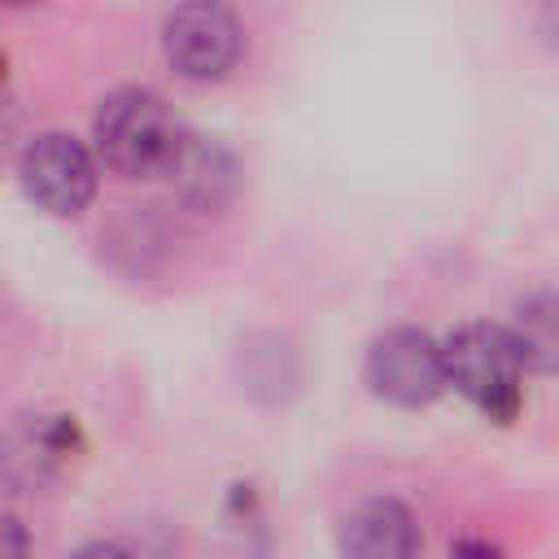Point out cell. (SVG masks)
I'll list each match as a JSON object with an SVG mask.
<instances>
[{
  "label": "cell",
  "instance_id": "cell-11",
  "mask_svg": "<svg viewBox=\"0 0 559 559\" xmlns=\"http://www.w3.org/2000/svg\"><path fill=\"white\" fill-rule=\"evenodd\" d=\"M9 559H22V528H17V520H9Z\"/></svg>",
  "mask_w": 559,
  "mask_h": 559
},
{
  "label": "cell",
  "instance_id": "cell-1",
  "mask_svg": "<svg viewBox=\"0 0 559 559\" xmlns=\"http://www.w3.org/2000/svg\"><path fill=\"white\" fill-rule=\"evenodd\" d=\"M96 157L122 179H162L179 175L192 135L179 114L148 87H118L100 100L92 118Z\"/></svg>",
  "mask_w": 559,
  "mask_h": 559
},
{
  "label": "cell",
  "instance_id": "cell-9",
  "mask_svg": "<svg viewBox=\"0 0 559 559\" xmlns=\"http://www.w3.org/2000/svg\"><path fill=\"white\" fill-rule=\"evenodd\" d=\"M70 559H135L127 546H118V542H87V546H79Z\"/></svg>",
  "mask_w": 559,
  "mask_h": 559
},
{
  "label": "cell",
  "instance_id": "cell-3",
  "mask_svg": "<svg viewBox=\"0 0 559 559\" xmlns=\"http://www.w3.org/2000/svg\"><path fill=\"white\" fill-rule=\"evenodd\" d=\"M162 52L175 74L210 83L231 74L245 52V31L223 0H183L162 26Z\"/></svg>",
  "mask_w": 559,
  "mask_h": 559
},
{
  "label": "cell",
  "instance_id": "cell-4",
  "mask_svg": "<svg viewBox=\"0 0 559 559\" xmlns=\"http://www.w3.org/2000/svg\"><path fill=\"white\" fill-rule=\"evenodd\" d=\"M17 179H22V192H26L39 210H48V214H57V218H70V214H79V210L92 201V192H96V162H92V153H87L74 135H66V131H44V135H35V140L22 148V157H17Z\"/></svg>",
  "mask_w": 559,
  "mask_h": 559
},
{
  "label": "cell",
  "instance_id": "cell-2",
  "mask_svg": "<svg viewBox=\"0 0 559 559\" xmlns=\"http://www.w3.org/2000/svg\"><path fill=\"white\" fill-rule=\"evenodd\" d=\"M445 380L489 419H515L524 402V354L502 323H463L441 341Z\"/></svg>",
  "mask_w": 559,
  "mask_h": 559
},
{
  "label": "cell",
  "instance_id": "cell-6",
  "mask_svg": "<svg viewBox=\"0 0 559 559\" xmlns=\"http://www.w3.org/2000/svg\"><path fill=\"white\" fill-rule=\"evenodd\" d=\"M419 524L397 498H367L341 520V559H415Z\"/></svg>",
  "mask_w": 559,
  "mask_h": 559
},
{
  "label": "cell",
  "instance_id": "cell-7",
  "mask_svg": "<svg viewBox=\"0 0 559 559\" xmlns=\"http://www.w3.org/2000/svg\"><path fill=\"white\" fill-rule=\"evenodd\" d=\"M511 336L528 371H559V293H533L515 306Z\"/></svg>",
  "mask_w": 559,
  "mask_h": 559
},
{
  "label": "cell",
  "instance_id": "cell-8",
  "mask_svg": "<svg viewBox=\"0 0 559 559\" xmlns=\"http://www.w3.org/2000/svg\"><path fill=\"white\" fill-rule=\"evenodd\" d=\"M537 31L550 48H559V0H537Z\"/></svg>",
  "mask_w": 559,
  "mask_h": 559
},
{
  "label": "cell",
  "instance_id": "cell-5",
  "mask_svg": "<svg viewBox=\"0 0 559 559\" xmlns=\"http://www.w3.org/2000/svg\"><path fill=\"white\" fill-rule=\"evenodd\" d=\"M367 384L376 397H384L393 406H424L450 384L445 354L428 332L393 328V332L376 336L367 349Z\"/></svg>",
  "mask_w": 559,
  "mask_h": 559
},
{
  "label": "cell",
  "instance_id": "cell-10",
  "mask_svg": "<svg viewBox=\"0 0 559 559\" xmlns=\"http://www.w3.org/2000/svg\"><path fill=\"white\" fill-rule=\"evenodd\" d=\"M454 559H507V555L498 546H489V542L463 537V542H454Z\"/></svg>",
  "mask_w": 559,
  "mask_h": 559
}]
</instances>
